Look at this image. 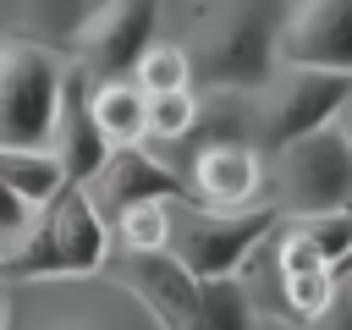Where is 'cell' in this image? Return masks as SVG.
Masks as SVG:
<instances>
[{
  "label": "cell",
  "mask_w": 352,
  "mask_h": 330,
  "mask_svg": "<svg viewBox=\"0 0 352 330\" xmlns=\"http://www.w3.org/2000/svg\"><path fill=\"white\" fill-rule=\"evenodd\" d=\"M270 204L286 220L352 204V143L336 126H319V132H302V138L280 143L275 148V198Z\"/></svg>",
  "instance_id": "obj_6"
},
{
  "label": "cell",
  "mask_w": 352,
  "mask_h": 330,
  "mask_svg": "<svg viewBox=\"0 0 352 330\" xmlns=\"http://www.w3.org/2000/svg\"><path fill=\"white\" fill-rule=\"evenodd\" d=\"M143 116H148V138L182 143V138H192L204 104H198L192 88H160V94H148V110H143Z\"/></svg>",
  "instance_id": "obj_21"
},
{
  "label": "cell",
  "mask_w": 352,
  "mask_h": 330,
  "mask_svg": "<svg viewBox=\"0 0 352 330\" xmlns=\"http://www.w3.org/2000/svg\"><path fill=\"white\" fill-rule=\"evenodd\" d=\"M104 138L88 116V72L66 55V72H60V99H55V126H50V154L60 160L66 182H82L99 160H104Z\"/></svg>",
  "instance_id": "obj_12"
},
{
  "label": "cell",
  "mask_w": 352,
  "mask_h": 330,
  "mask_svg": "<svg viewBox=\"0 0 352 330\" xmlns=\"http://www.w3.org/2000/svg\"><path fill=\"white\" fill-rule=\"evenodd\" d=\"M28 214H33V204L22 198V192H11L6 182H0V253L22 236V226H28Z\"/></svg>",
  "instance_id": "obj_23"
},
{
  "label": "cell",
  "mask_w": 352,
  "mask_h": 330,
  "mask_svg": "<svg viewBox=\"0 0 352 330\" xmlns=\"http://www.w3.org/2000/svg\"><path fill=\"white\" fill-rule=\"evenodd\" d=\"M297 231L319 248V258L341 275V264L352 258V204H336V209H314V214H292Z\"/></svg>",
  "instance_id": "obj_20"
},
{
  "label": "cell",
  "mask_w": 352,
  "mask_h": 330,
  "mask_svg": "<svg viewBox=\"0 0 352 330\" xmlns=\"http://www.w3.org/2000/svg\"><path fill=\"white\" fill-rule=\"evenodd\" d=\"M176 198H182V192H176ZM110 226H116V236H121L126 253H154V248L170 242V198H143V204L121 209Z\"/></svg>",
  "instance_id": "obj_19"
},
{
  "label": "cell",
  "mask_w": 352,
  "mask_h": 330,
  "mask_svg": "<svg viewBox=\"0 0 352 330\" xmlns=\"http://www.w3.org/2000/svg\"><path fill=\"white\" fill-rule=\"evenodd\" d=\"M82 192L99 209V220L110 226L121 209H132L143 198H176V192H187V182L165 160H154L143 143H121V148H104V160L82 176Z\"/></svg>",
  "instance_id": "obj_10"
},
{
  "label": "cell",
  "mask_w": 352,
  "mask_h": 330,
  "mask_svg": "<svg viewBox=\"0 0 352 330\" xmlns=\"http://www.w3.org/2000/svg\"><path fill=\"white\" fill-rule=\"evenodd\" d=\"M143 94H160V88H192V60H187V44H165V38H148L143 55L132 60L126 72Z\"/></svg>",
  "instance_id": "obj_18"
},
{
  "label": "cell",
  "mask_w": 352,
  "mask_h": 330,
  "mask_svg": "<svg viewBox=\"0 0 352 330\" xmlns=\"http://www.w3.org/2000/svg\"><path fill=\"white\" fill-rule=\"evenodd\" d=\"M330 126H336V132H341V138L352 143V94L341 99V110H336V121H330Z\"/></svg>",
  "instance_id": "obj_25"
},
{
  "label": "cell",
  "mask_w": 352,
  "mask_h": 330,
  "mask_svg": "<svg viewBox=\"0 0 352 330\" xmlns=\"http://www.w3.org/2000/svg\"><path fill=\"white\" fill-rule=\"evenodd\" d=\"M0 275H6V253H0Z\"/></svg>",
  "instance_id": "obj_29"
},
{
  "label": "cell",
  "mask_w": 352,
  "mask_h": 330,
  "mask_svg": "<svg viewBox=\"0 0 352 330\" xmlns=\"http://www.w3.org/2000/svg\"><path fill=\"white\" fill-rule=\"evenodd\" d=\"M110 258V226L88 204L82 182H60L6 248V280L22 275H88Z\"/></svg>",
  "instance_id": "obj_2"
},
{
  "label": "cell",
  "mask_w": 352,
  "mask_h": 330,
  "mask_svg": "<svg viewBox=\"0 0 352 330\" xmlns=\"http://www.w3.org/2000/svg\"><path fill=\"white\" fill-rule=\"evenodd\" d=\"M258 192H264L258 143L214 138V143L198 148V160H192V170H187V198L214 204V209H236V204H253Z\"/></svg>",
  "instance_id": "obj_11"
},
{
  "label": "cell",
  "mask_w": 352,
  "mask_h": 330,
  "mask_svg": "<svg viewBox=\"0 0 352 330\" xmlns=\"http://www.w3.org/2000/svg\"><path fill=\"white\" fill-rule=\"evenodd\" d=\"M280 280V319H292V324H308V319H319L336 297H341V275L330 270V264H319V270H297V275H275Z\"/></svg>",
  "instance_id": "obj_16"
},
{
  "label": "cell",
  "mask_w": 352,
  "mask_h": 330,
  "mask_svg": "<svg viewBox=\"0 0 352 330\" xmlns=\"http://www.w3.org/2000/svg\"><path fill=\"white\" fill-rule=\"evenodd\" d=\"M297 330H352V302H346V297H336L319 319H308V324H297Z\"/></svg>",
  "instance_id": "obj_24"
},
{
  "label": "cell",
  "mask_w": 352,
  "mask_h": 330,
  "mask_svg": "<svg viewBox=\"0 0 352 330\" xmlns=\"http://www.w3.org/2000/svg\"><path fill=\"white\" fill-rule=\"evenodd\" d=\"M154 22H160V0H99L66 33V55L94 82L126 77L132 60L143 55V44L154 38Z\"/></svg>",
  "instance_id": "obj_8"
},
{
  "label": "cell",
  "mask_w": 352,
  "mask_h": 330,
  "mask_svg": "<svg viewBox=\"0 0 352 330\" xmlns=\"http://www.w3.org/2000/svg\"><path fill=\"white\" fill-rule=\"evenodd\" d=\"M6 330H170L110 270L6 280Z\"/></svg>",
  "instance_id": "obj_1"
},
{
  "label": "cell",
  "mask_w": 352,
  "mask_h": 330,
  "mask_svg": "<svg viewBox=\"0 0 352 330\" xmlns=\"http://www.w3.org/2000/svg\"><path fill=\"white\" fill-rule=\"evenodd\" d=\"M346 270H352V258H346V264H341V275H346Z\"/></svg>",
  "instance_id": "obj_30"
},
{
  "label": "cell",
  "mask_w": 352,
  "mask_h": 330,
  "mask_svg": "<svg viewBox=\"0 0 352 330\" xmlns=\"http://www.w3.org/2000/svg\"><path fill=\"white\" fill-rule=\"evenodd\" d=\"M0 182L38 209V204L66 182V170H60V160H55L50 148H0Z\"/></svg>",
  "instance_id": "obj_17"
},
{
  "label": "cell",
  "mask_w": 352,
  "mask_h": 330,
  "mask_svg": "<svg viewBox=\"0 0 352 330\" xmlns=\"http://www.w3.org/2000/svg\"><path fill=\"white\" fill-rule=\"evenodd\" d=\"M258 308H253V292L242 275H214V280H198V297L182 319V330H253Z\"/></svg>",
  "instance_id": "obj_15"
},
{
  "label": "cell",
  "mask_w": 352,
  "mask_h": 330,
  "mask_svg": "<svg viewBox=\"0 0 352 330\" xmlns=\"http://www.w3.org/2000/svg\"><path fill=\"white\" fill-rule=\"evenodd\" d=\"M253 330H297V324H292V319H280V314H264V308H258Z\"/></svg>",
  "instance_id": "obj_26"
},
{
  "label": "cell",
  "mask_w": 352,
  "mask_h": 330,
  "mask_svg": "<svg viewBox=\"0 0 352 330\" xmlns=\"http://www.w3.org/2000/svg\"><path fill=\"white\" fill-rule=\"evenodd\" d=\"M275 66L352 72V0H292L275 28Z\"/></svg>",
  "instance_id": "obj_9"
},
{
  "label": "cell",
  "mask_w": 352,
  "mask_h": 330,
  "mask_svg": "<svg viewBox=\"0 0 352 330\" xmlns=\"http://www.w3.org/2000/svg\"><path fill=\"white\" fill-rule=\"evenodd\" d=\"M104 270L121 280V286H132L170 330H182V319H187V308H192V297H198V280L176 264V253L170 248H154V253H116V258H104Z\"/></svg>",
  "instance_id": "obj_13"
},
{
  "label": "cell",
  "mask_w": 352,
  "mask_h": 330,
  "mask_svg": "<svg viewBox=\"0 0 352 330\" xmlns=\"http://www.w3.org/2000/svg\"><path fill=\"white\" fill-rule=\"evenodd\" d=\"M286 214L275 204H236V209H214L198 198H170V253L192 280H214V275H242L253 264V253L275 236Z\"/></svg>",
  "instance_id": "obj_3"
},
{
  "label": "cell",
  "mask_w": 352,
  "mask_h": 330,
  "mask_svg": "<svg viewBox=\"0 0 352 330\" xmlns=\"http://www.w3.org/2000/svg\"><path fill=\"white\" fill-rule=\"evenodd\" d=\"M280 0H231L226 11L198 22V38L187 50L192 77L220 94L258 88L275 72V28H280Z\"/></svg>",
  "instance_id": "obj_4"
},
{
  "label": "cell",
  "mask_w": 352,
  "mask_h": 330,
  "mask_svg": "<svg viewBox=\"0 0 352 330\" xmlns=\"http://www.w3.org/2000/svg\"><path fill=\"white\" fill-rule=\"evenodd\" d=\"M143 110H148V94L132 77H104V82L88 77V116H94V126H99V138L110 148L148 138V116Z\"/></svg>",
  "instance_id": "obj_14"
},
{
  "label": "cell",
  "mask_w": 352,
  "mask_h": 330,
  "mask_svg": "<svg viewBox=\"0 0 352 330\" xmlns=\"http://www.w3.org/2000/svg\"><path fill=\"white\" fill-rule=\"evenodd\" d=\"M82 11H88V0H22V33H33L44 44H66V33L77 28Z\"/></svg>",
  "instance_id": "obj_22"
},
{
  "label": "cell",
  "mask_w": 352,
  "mask_h": 330,
  "mask_svg": "<svg viewBox=\"0 0 352 330\" xmlns=\"http://www.w3.org/2000/svg\"><path fill=\"white\" fill-rule=\"evenodd\" d=\"M341 292H346V302H352V270H346V275H341Z\"/></svg>",
  "instance_id": "obj_28"
},
{
  "label": "cell",
  "mask_w": 352,
  "mask_h": 330,
  "mask_svg": "<svg viewBox=\"0 0 352 330\" xmlns=\"http://www.w3.org/2000/svg\"><path fill=\"white\" fill-rule=\"evenodd\" d=\"M66 50L33 33H0V148H50Z\"/></svg>",
  "instance_id": "obj_5"
},
{
  "label": "cell",
  "mask_w": 352,
  "mask_h": 330,
  "mask_svg": "<svg viewBox=\"0 0 352 330\" xmlns=\"http://www.w3.org/2000/svg\"><path fill=\"white\" fill-rule=\"evenodd\" d=\"M0 330H6V275H0Z\"/></svg>",
  "instance_id": "obj_27"
},
{
  "label": "cell",
  "mask_w": 352,
  "mask_h": 330,
  "mask_svg": "<svg viewBox=\"0 0 352 330\" xmlns=\"http://www.w3.org/2000/svg\"><path fill=\"white\" fill-rule=\"evenodd\" d=\"M258 138L275 154L280 143L319 132L336 121L341 99L352 94V72H324V66H275L258 88Z\"/></svg>",
  "instance_id": "obj_7"
}]
</instances>
